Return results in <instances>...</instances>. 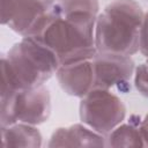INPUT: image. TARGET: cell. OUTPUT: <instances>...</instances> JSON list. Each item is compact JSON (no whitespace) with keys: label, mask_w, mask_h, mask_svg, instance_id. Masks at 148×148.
Returning <instances> with one entry per match:
<instances>
[{"label":"cell","mask_w":148,"mask_h":148,"mask_svg":"<svg viewBox=\"0 0 148 148\" xmlns=\"http://www.w3.org/2000/svg\"><path fill=\"white\" fill-rule=\"evenodd\" d=\"M59 66L56 54L38 37H23L1 57V91L43 86Z\"/></svg>","instance_id":"cell-1"},{"label":"cell","mask_w":148,"mask_h":148,"mask_svg":"<svg viewBox=\"0 0 148 148\" xmlns=\"http://www.w3.org/2000/svg\"><path fill=\"white\" fill-rule=\"evenodd\" d=\"M96 18L84 13L62 14L56 7L53 18L38 38L56 54L60 66L92 59L97 52Z\"/></svg>","instance_id":"cell-2"},{"label":"cell","mask_w":148,"mask_h":148,"mask_svg":"<svg viewBox=\"0 0 148 148\" xmlns=\"http://www.w3.org/2000/svg\"><path fill=\"white\" fill-rule=\"evenodd\" d=\"M143 10L135 0H113L95 23L97 52L133 56L139 51Z\"/></svg>","instance_id":"cell-3"},{"label":"cell","mask_w":148,"mask_h":148,"mask_svg":"<svg viewBox=\"0 0 148 148\" xmlns=\"http://www.w3.org/2000/svg\"><path fill=\"white\" fill-rule=\"evenodd\" d=\"M51 113V97L47 88L43 86L1 91V127L16 123L37 126L45 123Z\"/></svg>","instance_id":"cell-4"},{"label":"cell","mask_w":148,"mask_h":148,"mask_svg":"<svg viewBox=\"0 0 148 148\" xmlns=\"http://www.w3.org/2000/svg\"><path fill=\"white\" fill-rule=\"evenodd\" d=\"M57 0H1V24L22 37H38L56 14Z\"/></svg>","instance_id":"cell-5"},{"label":"cell","mask_w":148,"mask_h":148,"mask_svg":"<svg viewBox=\"0 0 148 148\" xmlns=\"http://www.w3.org/2000/svg\"><path fill=\"white\" fill-rule=\"evenodd\" d=\"M126 116L123 101L108 89L94 88L80 102L81 121L102 135H109Z\"/></svg>","instance_id":"cell-6"},{"label":"cell","mask_w":148,"mask_h":148,"mask_svg":"<svg viewBox=\"0 0 148 148\" xmlns=\"http://www.w3.org/2000/svg\"><path fill=\"white\" fill-rule=\"evenodd\" d=\"M94 68V88H117L121 91L130 89V81L135 71V64L131 56L96 52L91 59Z\"/></svg>","instance_id":"cell-7"},{"label":"cell","mask_w":148,"mask_h":148,"mask_svg":"<svg viewBox=\"0 0 148 148\" xmlns=\"http://www.w3.org/2000/svg\"><path fill=\"white\" fill-rule=\"evenodd\" d=\"M61 89L69 96L82 98L94 89L91 59L59 66L56 73Z\"/></svg>","instance_id":"cell-8"},{"label":"cell","mask_w":148,"mask_h":148,"mask_svg":"<svg viewBox=\"0 0 148 148\" xmlns=\"http://www.w3.org/2000/svg\"><path fill=\"white\" fill-rule=\"evenodd\" d=\"M47 147H106V139L87 125L74 124L57 128L52 133Z\"/></svg>","instance_id":"cell-9"},{"label":"cell","mask_w":148,"mask_h":148,"mask_svg":"<svg viewBox=\"0 0 148 148\" xmlns=\"http://www.w3.org/2000/svg\"><path fill=\"white\" fill-rule=\"evenodd\" d=\"M1 140L3 147L38 148L42 146V134L38 128L24 123L1 127Z\"/></svg>","instance_id":"cell-10"},{"label":"cell","mask_w":148,"mask_h":148,"mask_svg":"<svg viewBox=\"0 0 148 148\" xmlns=\"http://www.w3.org/2000/svg\"><path fill=\"white\" fill-rule=\"evenodd\" d=\"M133 114L127 124L117 126L106 138V147H143L139 125L140 117L134 121Z\"/></svg>","instance_id":"cell-11"},{"label":"cell","mask_w":148,"mask_h":148,"mask_svg":"<svg viewBox=\"0 0 148 148\" xmlns=\"http://www.w3.org/2000/svg\"><path fill=\"white\" fill-rule=\"evenodd\" d=\"M57 10L62 14L84 13L98 16V0H57Z\"/></svg>","instance_id":"cell-12"},{"label":"cell","mask_w":148,"mask_h":148,"mask_svg":"<svg viewBox=\"0 0 148 148\" xmlns=\"http://www.w3.org/2000/svg\"><path fill=\"white\" fill-rule=\"evenodd\" d=\"M134 86L143 97L148 98V58L134 71Z\"/></svg>","instance_id":"cell-13"},{"label":"cell","mask_w":148,"mask_h":148,"mask_svg":"<svg viewBox=\"0 0 148 148\" xmlns=\"http://www.w3.org/2000/svg\"><path fill=\"white\" fill-rule=\"evenodd\" d=\"M139 51L148 58V12L143 15L141 30H140V42H139Z\"/></svg>","instance_id":"cell-14"},{"label":"cell","mask_w":148,"mask_h":148,"mask_svg":"<svg viewBox=\"0 0 148 148\" xmlns=\"http://www.w3.org/2000/svg\"><path fill=\"white\" fill-rule=\"evenodd\" d=\"M139 130H140V134L143 141V147H148V114H146L143 120L140 121Z\"/></svg>","instance_id":"cell-15"}]
</instances>
